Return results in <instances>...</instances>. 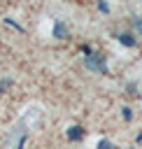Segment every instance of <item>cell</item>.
<instances>
[{"label":"cell","instance_id":"cell-1","mask_svg":"<svg viewBox=\"0 0 142 149\" xmlns=\"http://www.w3.org/2000/svg\"><path fill=\"white\" fill-rule=\"evenodd\" d=\"M84 63H86V68L93 70V72H100V74L107 72V63H105V58H102L100 54H86Z\"/></svg>","mask_w":142,"mask_h":149},{"label":"cell","instance_id":"cell-2","mask_svg":"<svg viewBox=\"0 0 142 149\" xmlns=\"http://www.w3.org/2000/svg\"><path fill=\"white\" fill-rule=\"evenodd\" d=\"M81 137H84V128H81V126H70V128H68V140L79 142Z\"/></svg>","mask_w":142,"mask_h":149},{"label":"cell","instance_id":"cell-3","mask_svg":"<svg viewBox=\"0 0 142 149\" xmlns=\"http://www.w3.org/2000/svg\"><path fill=\"white\" fill-rule=\"evenodd\" d=\"M54 37H56V40H63V37H68V28H65L61 21H56V23H54Z\"/></svg>","mask_w":142,"mask_h":149},{"label":"cell","instance_id":"cell-4","mask_svg":"<svg viewBox=\"0 0 142 149\" xmlns=\"http://www.w3.org/2000/svg\"><path fill=\"white\" fill-rule=\"evenodd\" d=\"M119 42H121L123 47H135V37H133L130 33H121V35H119Z\"/></svg>","mask_w":142,"mask_h":149},{"label":"cell","instance_id":"cell-5","mask_svg":"<svg viewBox=\"0 0 142 149\" xmlns=\"http://www.w3.org/2000/svg\"><path fill=\"white\" fill-rule=\"evenodd\" d=\"M121 116H123L126 121H130V119H133V109H130V107H123V109H121Z\"/></svg>","mask_w":142,"mask_h":149},{"label":"cell","instance_id":"cell-6","mask_svg":"<svg viewBox=\"0 0 142 149\" xmlns=\"http://www.w3.org/2000/svg\"><path fill=\"white\" fill-rule=\"evenodd\" d=\"M98 149H114V147H112L109 140H100V142H98Z\"/></svg>","mask_w":142,"mask_h":149},{"label":"cell","instance_id":"cell-7","mask_svg":"<svg viewBox=\"0 0 142 149\" xmlns=\"http://www.w3.org/2000/svg\"><path fill=\"white\" fill-rule=\"evenodd\" d=\"M98 9H100V12H109V5H107V2H102V0H100V2H98Z\"/></svg>","mask_w":142,"mask_h":149},{"label":"cell","instance_id":"cell-8","mask_svg":"<svg viewBox=\"0 0 142 149\" xmlns=\"http://www.w3.org/2000/svg\"><path fill=\"white\" fill-rule=\"evenodd\" d=\"M135 28H137V33L142 35V19H135Z\"/></svg>","mask_w":142,"mask_h":149}]
</instances>
